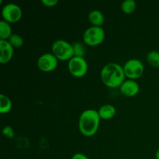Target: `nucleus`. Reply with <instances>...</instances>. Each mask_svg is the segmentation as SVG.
<instances>
[{
	"instance_id": "20e7f679",
	"label": "nucleus",
	"mask_w": 159,
	"mask_h": 159,
	"mask_svg": "<svg viewBox=\"0 0 159 159\" xmlns=\"http://www.w3.org/2000/svg\"><path fill=\"white\" fill-rule=\"evenodd\" d=\"M52 54L60 61H69L74 57L72 43L65 40H57L52 44Z\"/></svg>"
},
{
	"instance_id": "a211bd4d",
	"label": "nucleus",
	"mask_w": 159,
	"mask_h": 159,
	"mask_svg": "<svg viewBox=\"0 0 159 159\" xmlns=\"http://www.w3.org/2000/svg\"><path fill=\"white\" fill-rule=\"evenodd\" d=\"M8 41L11 43L13 48H20L23 45L24 43V40H23V37H21L19 34H12V35L9 37V39L8 40Z\"/></svg>"
},
{
	"instance_id": "f03ea898",
	"label": "nucleus",
	"mask_w": 159,
	"mask_h": 159,
	"mask_svg": "<svg viewBox=\"0 0 159 159\" xmlns=\"http://www.w3.org/2000/svg\"><path fill=\"white\" fill-rule=\"evenodd\" d=\"M100 120L97 110L92 109L84 110L79 117V131L85 137L93 136L98 131Z\"/></svg>"
},
{
	"instance_id": "f257e3e1",
	"label": "nucleus",
	"mask_w": 159,
	"mask_h": 159,
	"mask_svg": "<svg viewBox=\"0 0 159 159\" xmlns=\"http://www.w3.org/2000/svg\"><path fill=\"white\" fill-rule=\"evenodd\" d=\"M125 77L124 68L115 62L107 64L101 70V80L102 83L109 88H120L125 81Z\"/></svg>"
},
{
	"instance_id": "dca6fc26",
	"label": "nucleus",
	"mask_w": 159,
	"mask_h": 159,
	"mask_svg": "<svg viewBox=\"0 0 159 159\" xmlns=\"http://www.w3.org/2000/svg\"><path fill=\"white\" fill-rule=\"evenodd\" d=\"M74 57H85L86 55V48L85 45L81 42H75L72 43Z\"/></svg>"
},
{
	"instance_id": "f8f14e48",
	"label": "nucleus",
	"mask_w": 159,
	"mask_h": 159,
	"mask_svg": "<svg viewBox=\"0 0 159 159\" xmlns=\"http://www.w3.org/2000/svg\"><path fill=\"white\" fill-rule=\"evenodd\" d=\"M89 21L93 26H100L102 27L105 22V17L101 11L95 9L92 10L88 15Z\"/></svg>"
},
{
	"instance_id": "4468645a",
	"label": "nucleus",
	"mask_w": 159,
	"mask_h": 159,
	"mask_svg": "<svg viewBox=\"0 0 159 159\" xmlns=\"http://www.w3.org/2000/svg\"><path fill=\"white\" fill-rule=\"evenodd\" d=\"M12 103L11 99L4 94L0 95V113L6 114L12 110Z\"/></svg>"
},
{
	"instance_id": "9d476101",
	"label": "nucleus",
	"mask_w": 159,
	"mask_h": 159,
	"mask_svg": "<svg viewBox=\"0 0 159 159\" xmlns=\"http://www.w3.org/2000/svg\"><path fill=\"white\" fill-rule=\"evenodd\" d=\"M0 63L6 64L13 57L14 48L8 40H0Z\"/></svg>"
},
{
	"instance_id": "f3484780",
	"label": "nucleus",
	"mask_w": 159,
	"mask_h": 159,
	"mask_svg": "<svg viewBox=\"0 0 159 159\" xmlns=\"http://www.w3.org/2000/svg\"><path fill=\"white\" fill-rule=\"evenodd\" d=\"M147 61L151 66L154 68H159V52L157 51H152L147 54Z\"/></svg>"
},
{
	"instance_id": "423d86ee",
	"label": "nucleus",
	"mask_w": 159,
	"mask_h": 159,
	"mask_svg": "<svg viewBox=\"0 0 159 159\" xmlns=\"http://www.w3.org/2000/svg\"><path fill=\"white\" fill-rule=\"evenodd\" d=\"M68 68L73 77L82 78L88 71V63L85 57H73L68 61Z\"/></svg>"
},
{
	"instance_id": "6e6552de",
	"label": "nucleus",
	"mask_w": 159,
	"mask_h": 159,
	"mask_svg": "<svg viewBox=\"0 0 159 159\" xmlns=\"http://www.w3.org/2000/svg\"><path fill=\"white\" fill-rule=\"evenodd\" d=\"M37 65L40 71L43 72H51L57 68L58 60L52 53H46L39 57Z\"/></svg>"
},
{
	"instance_id": "1a4fd4ad",
	"label": "nucleus",
	"mask_w": 159,
	"mask_h": 159,
	"mask_svg": "<svg viewBox=\"0 0 159 159\" xmlns=\"http://www.w3.org/2000/svg\"><path fill=\"white\" fill-rule=\"evenodd\" d=\"M120 91L121 94L127 97H133L137 96L140 91L139 84L135 80L127 79L120 86Z\"/></svg>"
},
{
	"instance_id": "2eb2a0df",
	"label": "nucleus",
	"mask_w": 159,
	"mask_h": 159,
	"mask_svg": "<svg viewBox=\"0 0 159 159\" xmlns=\"http://www.w3.org/2000/svg\"><path fill=\"white\" fill-rule=\"evenodd\" d=\"M137 9V3L134 0H125L121 4V10L124 13L130 15Z\"/></svg>"
},
{
	"instance_id": "0eeeda50",
	"label": "nucleus",
	"mask_w": 159,
	"mask_h": 159,
	"mask_svg": "<svg viewBox=\"0 0 159 159\" xmlns=\"http://www.w3.org/2000/svg\"><path fill=\"white\" fill-rule=\"evenodd\" d=\"M23 16L22 9L15 3H8L2 7V16L3 20L9 23H17L20 21Z\"/></svg>"
},
{
	"instance_id": "4be33fe9",
	"label": "nucleus",
	"mask_w": 159,
	"mask_h": 159,
	"mask_svg": "<svg viewBox=\"0 0 159 159\" xmlns=\"http://www.w3.org/2000/svg\"><path fill=\"white\" fill-rule=\"evenodd\" d=\"M155 158L159 159V148L155 152Z\"/></svg>"
},
{
	"instance_id": "7ed1b4c3",
	"label": "nucleus",
	"mask_w": 159,
	"mask_h": 159,
	"mask_svg": "<svg viewBox=\"0 0 159 159\" xmlns=\"http://www.w3.org/2000/svg\"><path fill=\"white\" fill-rule=\"evenodd\" d=\"M106 37L105 30L100 26H90L83 34V42L89 47H96L104 41Z\"/></svg>"
},
{
	"instance_id": "9b49d317",
	"label": "nucleus",
	"mask_w": 159,
	"mask_h": 159,
	"mask_svg": "<svg viewBox=\"0 0 159 159\" xmlns=\"http://www.w3.org/2000/svg\"><path fill=\"white\" fill-rule=\"evenodd\" d=\"M116 108L112 104H104L98 110L100 119L104 120L113 119L116 115Z\"/></svg>"
},
{
	"instance_id": "39448f33",
	"label": "nucleus",
	"mask_w": 159,
	"mask_h": 159,
	"mask_svg": "<svg viewBox=\"0 0 159 159\" xmlns=\"http://www.w3.org/2000/svg\"><path fill=\"white\" fill-rule=\"evenodd\" d=\"M124 74L128 79L135 80L143 75L144 67L142 62L136 58H132L127 61L123 66Z\"/></svg>"
},
{
	"instance_id": "412c9836",
	"label": "nucleus",
	"mask_w": 159,
	"mask_h": 159,
	"mask_svg": "<svg viewBox=\"0 0 159 159\" xmlns=\"http://www.w3.org/2000/svg\"><path fill=\"white\" fill-rule=\"evenodd\" d=\"M71 159H89L88 157L82 153H75L72 155Z\"/></svg>"
},
{
	"instance_id": "ddd939ff",
	"label": "nucleus",
	"mask_w": 159,
	"mask_h": 159,
	"mask_svg": "<svg viewBox=\"0 0 159 159\" xmlns=\"http://www.w3.org/2000/svg\"><path fill=\"white\" fill-rule=\"evenodd\" d=\"M12 35L10 23L2 20L0 22V40H8Z\"/></svg>"
},
{
	"instance_id": "6ab92c4d",
	"label": "nucleus",
	"mask_w": 159,
	"mask_h": 159,
	"mask_svg": "<svg viewBox=\"0 0 159 159\" xmlns=\"http://www.w3.org/2000/svg\"><path fill=\"white\" fill-rule=\"evenodd\" d=\"M2 134L4 135L5 137L8 138H14V130L12 127H9V126H6V127H3L2 129Z\"/></svg>"
},
{
	"instance_id": "aec40b11",
	"label": "nucleus",
	"mask_w": 159,
	"mask_h": 159,
	"mask_svg": "<svg viewBox=\"0 0 159 159\" xmlns=\"http://www.w3.org/2000/svg\"><path fill=\"white\" fill-rule=\"evenodd\" d=\"M41 3L47 7H54L58 3V0H41Z\"/></svg>"
}]
</instances>
